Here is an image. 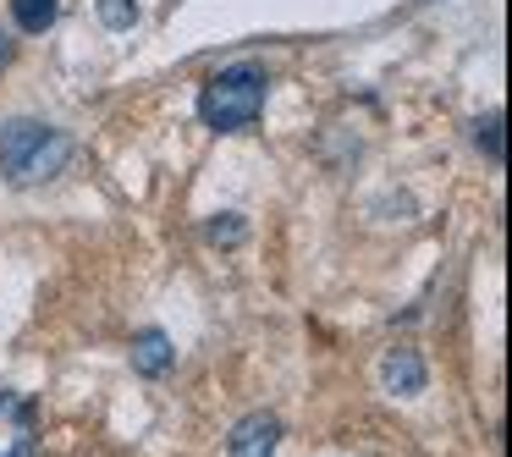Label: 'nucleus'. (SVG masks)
<instances>
[{"label":"nucleus","mask_w":512,"mask_h":457,"mask_svg":"<svg viewBox=\"0 0 512 457\" xmlns=\"http://www.w3.org/2000/svg\"><path fill=\"white\" fill-rule=\"evenodd\" d=\"M67 160H72V138L56 133V127L28 122V116L0 127V171H6V182H17V188L50 182Z\"/></svg>","instance_id":"obj_1"},{"label":"nucleus","mask_w":512,"mask_h":457,"mask_svg":"<svg viewBox=\"0 0 512 457\" xmlns=\"http://www.w3.org/2000/svg\"><path fill=\"white\" fill-rule=\"evenodd\" d=\"M265 67H254V61H237V67H226L221 78H210V89L199 94V116L215 127V133H243V127L259 122V111H265Z\"/></svg>","instance_id":"obj_2"},{"label":"nucleus","mask_w":512,"mask_h":457,"mask_svg":"<svg viewBox=\"0 0 512 457\" xmlns=\"http://www.w3.org/2000/svg\"><path fill=\"white\" fill-rule=\"evenodd\" d=\"M0 457H39L34 402L17 391H0Z\"/></svg>","instance_id":"obj_3"},{"label":"nucleus","mask_w":512,"mask_h":457,"mask_svg":"<svg viewBox=\"0 0 512 457\" xmlns=\"http://www.w3.org/2000/svg\"><path fill=\"white\" fill-rule=\"evenodd\" d=\"M276 446H281V419L276 413H248V419L232 424L226 457H276Z\"/></svg>","instance_id":"obj_4"},{"label":"nucleus","mask_w":512,"mask_h":457,"mask_svg":"<svg viewBox=\"0 0 512 457\" xmlns=\"http://www.w3.org/2000/svg\"><path fill=\"white\" fill-rule=\"evenodd\" d=\"M380 380H386V391H397V397H419L424 391V358L413 353V347H391L386 364H380Z\"/></svg>","instance_id":"obj_5"},{"label":"nucleus","mask_w":512,"mask_h":457,"mask_svg":"<svg viewBox=\"0 0 512 457\" xmlns=\"http://www.w3.org/2000/svg\"><path fill=\"white\" fill-rule=\"evenodd\" d=\"M177 364V347H171V336L166 331H138L133 336V369L138 375H166V369Z\"/></svg>","instance_id":"obj_6"},{"label":"nucleus","mask_w":512,"mask_h":457,"mask_svg":"<svg viewBox=\"0 0 512 457\" xmlns=\"http://www.w3.org/2000/svg\"><path fill=\"white\" fill-rule=\"evenodd\" d=\"M56 17H61V0H12V23L23 34H45Z\"/></svg>","instance_id":"obj_7"},{"label":"nucleus","mask_w":512,"mask_h":457,"mask_svg":"<svg viewBox=\"0 0 512 457\" xmlns=\"http://www.w3.org/2000/svg\"><path fill=\"white\" fill-rule=\"evenodd\" d=\"M474 144L485 149L490 160L507 155V144H501V116H479V122H474Z\"/></svg>","instance_id":"obj_8"},{"label":"nucleus","mask_w":512,"mask_h":457,"mask_svg":"<svg viewBox=\"0 0 512 457\" xmlns=\"http://www.w3.org/2000/svg\"><path fill=\"white\" fill-rule=\"evenodd\" d=\"M100 23L105 28H133L138 23V0H100Z\"/></svg>","instance_id":"obj_9"},{"label":"nucleus","mask_w":512,"mask_h":457,"mask_svg":"<svg viewBox=\"0 0 512 457\" xmlns=\"http://www.w3.org/2000/svg\"><path fill=\"white\" fill-rule=\"evenodd\" d=\"M210 243H243V221H237V215H221V221H210Z\"/></svg>","instance_id":"obj_10"},{"label":"nucleus","mask_w":512,"mask_h":457,"mask_svg":"<svg viewBox=\"0 0 512 457\" xmlns=\"http://www.w3.org/2000/svg\"><path fill=\"white\" fill-rule=\"evenodd\" d=\"M6 61H12V39L0 34V67H6Z\"/></svg>","instance_id":"obj_11"}]
</instances>
